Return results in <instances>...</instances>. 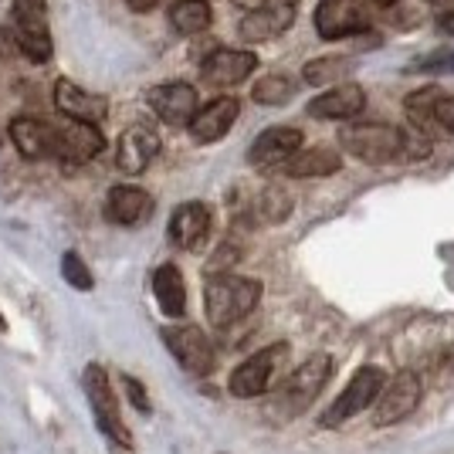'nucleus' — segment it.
<instances>
[{"instance_id":"20","label":"nucleus","mask_w":454,"mask_h":454,"mask_svg":"<svg viewBox=\"0 0 454 454\" xmlns=\"http://www.w3.org/2000/svg\"><path fill=\"white\" fill-rule=\"evenodd\" d=\"M55 109L61 115H68V119L98 126V122L106 119V113H109V102H106L102 95H95V92H89V89L75 85L72 78H58L55 82Z\"/></svg>"},{"instance_id":"10","label":"nucleus","mask_w":454,"mask_h":454,"mask_svg":"<svg viewBox=\"0 0 454 454\" xmlns=\"http://www.w3.org/2000/svg\"><path fill=\"white\" fill-rule=\"evenodd\" d=\"M295 14H299V0H262L241 18L238 35L251 44H262L288 31L295 24Z\"/></svg>"},{"instance_id":"2","label":"nucleus","mask_w":454,"mask_h":454,"mask_svg":"<svg viewBox=\"0 0 454 454\" xmlns=\"http://www.w3.org/2000/svg\"><path fill=\"white\" fill-rule=\"evenodd\" d=\"M82 387H85V397H89L95 424L106 434V441L115 448V454H133V431L122 420V403L115 397L109 370L102 363H89L85 373H82Z\"/></svg>"},{"instance_id":"24","label":"nucleus","mask_w":454,"mask_h":454,"mask_svg":"<svg viewBox=\"0 0 454 454\" xmlns=\"http://www.w3.org/2000/svg\"><path fill=\"white\" fill-rule=\"evenodd\" d=\"M342 167V153L333 146H309L299 150L288 163L282 167L285 176H295V180H309V176H333Z\"/></svg>"},{"instance_id":"13","label":"nucleus","mask_w":454,"mask_h":454,"mask_svg":"<svg viewBox=\"0 0 454 454\" xmlns=\"http://www.w3.org/2000/svg\"><path fill=\"white\" fill-rule=\"evenodd\" d=\"M299 150H302V129H295V126H271L262 136H254V143L247 150V163L254 170H282Z\"/></svg>"},{"instance_id":"18","label":"nucleus","mask_w":454,"mask_h":454,"mask_svg":"<svg viewBox=\"0 0 454 454\" xmlns=\"http://www.w3.org/2000/svg\"><path fill=\"white\" fill-rule=\"evenodd\" d=\"M156 156H160V136L153 126H129L115 143V167L129 176H139Z\"/></svg>"},{"instance_id":"4","label":"nucleus","mask_w":454,"mask_h":454,"mask_svg":"<svg viewBox=\"0 0 454 454\" xmlns=\"http://www.w3.org/2000/svg\"><path fill=\"white\" fill-rule=\"evenodd\" d=\"M329 377H333V356H325V353L309 356L302 366H295V370L275 387L271 414L282 417V420H292V417L305 414V411L316 403V397L325 390Z\"/></svg>"},{"instance_id":"23","label":"nucleus","mask_w":454,"mask_h":454,"mask_svg":"<svg viewBox=\"0 0 454 454\" xmlns=\"http://www.w3.org/2000/svg\"><path fill=\"white\" fill-rule=\"evenodd\" d=\"M7 133L14 139V146L24 160H51V146H48V119L41 115H18L11 119Z\"/></svg>"},{"instance_id":"27","label":"nucleus","mask_w":454,"mask_h":454,"mask_svg":"<svg viewBox=\"0 0 454 454\" xmlns=\"http://www.w3.org/2000/svg\"><path fill=\"white\" fill-rule=\"evenodd\" d=\"M292 95H295V82L288 75H282V72L258 78L254 89H251V98H254L258 106H285Z\"/></svg>"},{"instance_id":"11","label":"nucleus","mask_w":454,"mask_h":454,"mask_svg":"<svg viewBox=\"0 0 454 454\" xmlns=\"http://www.w3.org/2000/svg\"><path fill=\"white\" fill-rule=\"evenodd\" d=\"M370 27V11L366 0H319L316 7V31L319 38H353Z\"/></svg>"},{"instance_id":"14","label":"nucleus","mask_w":454,"mask_h":454,"mask_svg":"<svg viewBox=\"0 0 454 454\" xmlns=\"http://www.w3.org/2000/svg\"><path fill=\"white\" fill-rule=\"evenodd\" d=\"M146 106L156 113L160 122H167L173 129L190 126L193 115L200 113L197 109V92H193V85H187V82H163V85L150 89L146 92Z\"/></svg>"},{"instance_id":"5","label":"nucleus","mask_w":454,"mask_h":454,"mask_svg":"<svg viewBox=\"0 0 454 454\" xmlns=\"http://www.w3.org/2000/svg\"><path fill=\"white\" fill-rule=\"evenodd\" d=\"M288 342H271L265 349H258L254 356H247L234 373L227 380V390L231 397L238 400H254V397H265L268 390L278 383L282 377L285 363H288Z\"/></svg>"},{"instance_id":"3","label":"nucleus","mask_w":454,"mask_h":454,"mask_svg":"<svg viewBox=\"0 0 454 454\" xmlns=\"http://www.w3.org/2000/svg\"><path fill=\"white\" fill-rule=\"evenodd\" d=\"M340 146L342 153L356 156L360 163H370V167H383V163L411 156L407 133L390 122H346L340 129Z\"/></svg>"},{"instance_id":"19","label":"nucleus","mask_w":454,"mask_h":454,"mask_svg":"<svg viewBox=\"0 0 454 454\" xmlns=\"http://www.w3.org/2000/svg\"><path fill=\"white\" fill-rule=\"evenodd\" d=\"M210 224H214V217H210L207 204L187 200V204H180V207L173 210L170 241L180 247V251H200L204 241L210 238Z\"/></svg>"},{"instance_id":"31","label":"nucleus","mask_w":454,"mask_h":454,"mask_svg":"<svg viewBox=\"0 0 454 454\" xmlns=\"http://www.w3.org/2000/svg\"><path fill=\"white\" fill-rule=\"evenodd\" d=\"M119 383H122V394H126V400L133 403L136 411L150 417L153 414V403H150V394H146V387H143V383H139L136 377H129V373H122V377H119Z\"/></svg>"},{"instance_id":"22","label":"nucleus","mask_w":454,"mask_h":454,"mask_svg":"<svg viewBox=\"0 0 454 454\" xmlns=\"http://www.w3.org/2000/svg\"><path fill=\"white\" fill-rule=\"evenodd\" d=\"M153 299L167 319H184L187 316V282L176 265H160L153 271Z\"/></svg>"},{"instance_id":"7","label":"nucleus","mask_w":454,"mask_h":454,"mask_svg":"<svg viewBox=\"0 0 454 454\" xmlns=\"http://www.w3.org/2000/svg\"><path fill=\"white\" fill-rule=\"evenodd\" d=\"M383 387H387V373L380 366H360L346 383V390L333 400V407L322 414V427H340L363 411H370V403H377Z\"/></svg>"},{"instance_id":"38","label":"nucleus","mask_w":454,"mask_h":454,"mask_svg":"<svg viewBox=\"0 0 454 454\" xmlns=\"http://www.w3.org/2000/svg\"><path fill=\"white\" fill-rule=\"evenodd\" d=\"M0 65H4V61H0ZM0 95H4V75H0Z\"/></svg>"},{"instance_id":"25","label":"nucleus","mask_w":454,"mask_h":454,"mask_svg":"<svg viewBox=\"0 0 454 454\" xmlns=\"http://www.w3.org/2000/svg\"><path fill=\"white\" fill-rule=\"evenodd\" d=\"M288 214H292V197H288V190L275 187V184L251 200V221L254 224H282Z\"/></svg>"},{"instance_id":"29","label":"nucleus","mask_w":454,"mask_h":454,"mask_svg":"<svg viewBox=\"0 0 454 454\" xmlns=\"http://www.w3.org/2000/svg\"><path fill=\"white\" fill-rule=\"evenodd\" d=\"M61 278L72 285L75 292H92L95 288L92 268L82 262L78 251H65V254H61Z\"/></svg>"},{"instance_id":"28","label":"nucleus","mask_w":454,"mask_h":454,"mask_svg":"<svg viewBox=\"0 0 454 454\" xmlns=\"http://www.w3.org/2000/svg\"><path fill=\"white\" fill-rule=\"evenodd\" d=\"M353 72V65L346 58H316L305 65L302 78L309 85H342V78Z\"/></svg>"},{"instance_id":"1","label":"nucleus","mask_w":454,"mask_h":454,"mask_svg":"<svg viewBox=\"0 0 454 454\" xmlns=\"http://www.w3.org/2000/svg\"><path fill=\"white\" fill-rule=\"evenodd\" d=\"M258 302H262V282L234 271H214L204 285V312L214 329H231L234 322L247 319Z\"/></svg>"},{"instance_id":"21","label":"nucleus","mask_w":454,"mask_h":454,"mask_svg":"<svg viewBox=\"0 0 454 454\" xmlns=\"http://www.w3.org/2000/svg\"><path fill=\"white\" fill-rule=\"evenodd\" d=\"M153 214V197L143 187H133V184H122V187H113L109 197H106V221L119 227H136L143 221H150Z\"/></svg>"},{"instance_id":"9","label":"nucleus","mask_w":454,"mask_h":454,"mask_svg":"<svg viewBox=\"0 0 454 454\" xmlns=\"http://www.w3.org/2000/svg\"><path fill=\"white\" fill-rule=\"evenodd\" d=\"M20 51L35 65H48L55 55L51 27H48V0H14V24Z\"/></svg>"},{"instance_id":"15","label":"nucleus","mask_w":454,"mask_h":454,"mask_svg":"<svg viewBox=\"0 0 454 454\" xmlns=\"http://www.w3.org/2000/svg\"><path fill=\"white\" fill-rule=\"evenodd\" d=\"M363 109H366V92L356 82L333 85L329 92H319L305 106V113L312 119H322V122H353Z\"/></svg>"},{"instance_id":"8","label":"nucleus","mask_w":454,"mask_h":454,"mask_svg":"<svg viewBox=\"0 0 454 454\" xmlns=\"http://www.w3.org/2000/svg\"><path fill=\"white\" fill-rule=\"evenodd\" d=\"M160 336L173 360L180 363V370H187L190 377H210L217 370V349L200 325H163Z\"/></svg>"},{"instance_id":"6","label":"nucleus","mask_w":454,"mask_h":454,"mask_svg":"<svg viewBox=\"0 0 454 454\" xmlns=\"http://www.w3.org/2000/svg\"><path fill=\"white\" fill-rule=\"evenodd\" d=\"M48 146H51V160L58 163H89L98 153L106 150V136L98 133L92 122H78V119H48Z\"/></svg>"},{"instance_id":"12","label":"nucleus","mask_w":454,"mask_h":454,"mask_svg":"<svg viewBox=\"0 0 454 454\" xmlns=\"http://www.w3.org/2000/svg\"><path fill=\"white\" fill-rule=\"evenodd\" d=\"M420 394H424V387H420V377H417L414 370L397 373L383 387V394H380L377 411H373V424L377 427H394L400 420H407L417 411Z\"/></svg>"},{"instance_id":"33","label":"nucleus","mask_w":454,"mask_h":454,"mask_svg":"<svg viewBox=\"0 0 454 454\" xmlns=\"http://www.w3.org/2000/svg\"><path fill=\"white\" fill-rule=\"evenodd\" d=\"M434 119H437V126H441V133L454 136V95H441V98H437Z\"/></svg>"},{"instance_id":"32","label":"nucleus","mask_w":454,"mask_h":454,"mask_svg":"<svg viewBox=\"0 0 454 454\" xmlns=\"http://www.w3.org/2000/svg\"><path fill=\"white\" fill-rule=\"evenodd\" d=\"M20 58H24V51H20L18 31H14L11 24H0V61H4V65H14Z\"/></svg>"},{"instance_id":"36","label":"nucleus","mask_w":454,"mask_h":454,"mask_svg":"<svg viewBox=\"0 0 454 454\" xmlns=\"http://www.w3.org/2000/svg\"><path fill=\"white\" fill-rule=\"evenodd\" d=\"M0 333H7V319H4V312H0Z\"/></svg>"},{"instance_id":"37","label":"nucleus","mask_w":454,"mask_h":454,"mask_svg":"<svg viewBox=\"0 0 454 454\" xmlns=\"http://www.w3.org/2000/svg\"><path fill=\"white\" fill-rule=\"evenodd\" d=\"M366 4H394V0H366Z\"/></svg>"},{"instance_id":"16","label":"nucleus","mask_w":454,"mask_h":454,"mask_svg":"<svg viewBox=\"0 0 454 454\" xmlns=\"http://www.w3.org/2000/svg\"><path fill=\"white\" fill-rule=\"evenodd\" d=\"M258 68V58L241 48H221L200 61V78L214 89H234Z\"/></svg>"},{"instance_id":"34","label":"nucleus","mask_w":454,"mask_h":454,"mask_svg":"<svg viewBox=\"0 0 454 454\" xmlns=\"http://www.w3.org/2000/svg\"><path fill=\"white\" fill-rule=\"evenodd\" d=\"M437 31H441V35H451L454 38V11H444V14L437 18Z\"/></svg>"},{"instance_id":"26","label":"nucleus","mask_w":454,"mask_h":454,"mask_svg":"<svg viewBox=\"0 0 454 454\" xmlns=\"http://www.w3.org/2000/svg\"><path fill=\"white\" fill-rule=\"evenodd\" d=\"M214 14H210V4L207 0H180V4H173L170 11V24L173 31H180V35H200V31H207Z\"/></svg>"},{"instance_id":"17","label":"nucleus","mask_w":454,"mask_h":454,"mask_svg":"<svg viewBox=\"0 0 454 454\" xmlns=\"http://www.w3.org/2000/svg\"><path fill=\"white\" fill-rule=\"evenodd\" d=\"M238 113H241V106H238L234 95L214 98V102H207L200 113L193 115V122L187 126L190 139H193L197 146H210V143L224 139V136L231 133V126L238 122Z\"/></svg>"},{"instance_id":"35","label":"nucleus","mask_w":454,"mask_h":454,"mask_svg":"<svg viewBox=\"0 0 454 454\" xmlns=\"http://www.w3.org/2000/svg\"><path fill=\"white\" fill-rule=\"evenodd\" d=\"M126 4L133 7L136 14H146V11H153V7H156V4H163V0H126Z\"/></svg>"},{"instance_id":"30","label":"nucleus","mask_w":454,"mask_h":454,"mask_svg":"<svg viewBox=\"0 0 454 454\" xmlns=\"http://www.w3.org/2000/svg\"><path fill=\"white\" fill-rule=\"evenodd\" d=\"M411 72H431V75H451L454 72V48H441L431 55H420L411 65Z\"/></svg>"}]
</instances>
